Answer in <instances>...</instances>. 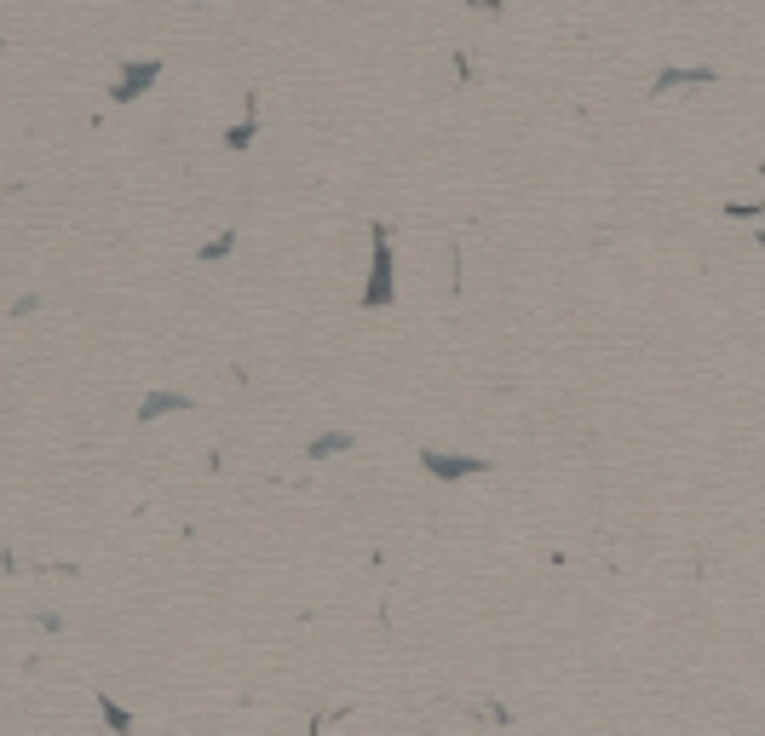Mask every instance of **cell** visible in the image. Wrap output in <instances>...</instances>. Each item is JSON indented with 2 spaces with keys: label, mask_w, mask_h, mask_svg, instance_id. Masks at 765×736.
Masks as SVG:
<instances>
[{
  "label": "cell",
  "mask_w": 765,
  "mask_h": 736,
  "mask_svg": "<svg viewBox=\"0 0 765 736\" xmlns=\"http://www.w3.org/2000/svg\"><path fill=\"white\" fill-rule=\"evenodd\" d=\"M386 299H392V248H386V236H374V271L363 288V305H386Z\"/></svg>",
  "instance_id": "1"
},
{
  "label": "cell",
  "mask_w": 765,
  "mask_h": 736,
  "mask_svg": "<svg viewBox=\"0 0 765 736\" xmlns=\"http://www.w3.org/2000/svg\"><path fill=\"white\" fill-rule=\"evenodd\" d=\"M426 472H438V478H466V472H484V460H472V455H432L426 449Z\"/></svg>",
  "instance_id": "2"
},
{
  "label": "cell",
  "mask_w": 765,
  "mask_h": 736,
  "mask_svg": "<svg viewBox=\"0 0 765 736\" xmlns=\"http://www.w3.org/2000/svg\"><path fill=\"white\" fill-rule=\"evenodd\" d=\"M98 713H104V725H110L116 736H127V731H133V713L121 708L116 696H98Z\"/></svg>",
  "instance_id": "3"
},
{
  "label": "cell",
  "mask_w": 765,
  "mask_h": 736,
  "mask_svg": "<svg viewBox=\"0 0 765 736\" xmlns=\"http://www.w3.org/2000/svg\"><path fill=\"white\" fill-rule=\"evenodd\" d=\"M167 409H185V397H173V391H156V397H144L139 420H156V414H167Z\"/></svg>",
  "instance_id": "4"
},
{
  "label": "cell",
  "mask_w": 765,
  "mask_h": 736,
  "mask_svg": "<svg viewBox=\"0 0 765 736\" xmlns=\"http://www.w3.org/2000/svg\"><path fill=\"white\" fill-rule=\"evenodd\" d=\"M351 437L346 432H328V437H317V443H311V455H334V449H346Z\"/></svg>",
  "instance_id": "5"
}]
</instances>
